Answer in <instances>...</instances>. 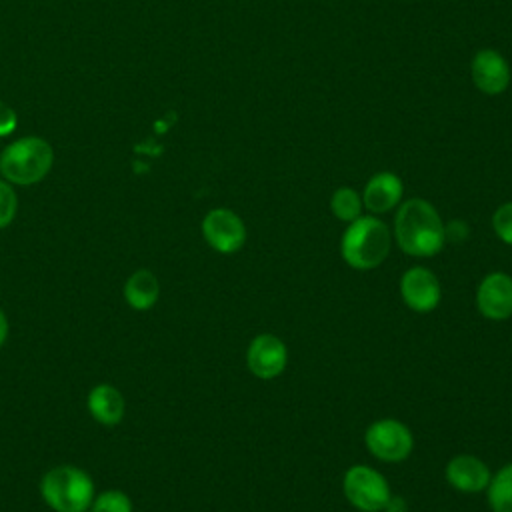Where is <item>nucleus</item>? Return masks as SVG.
Here are the masks:
<instances>
[{
    "instance_id": "obj_14",
    "label": "nucleus",
    "mask_w": 512,
    "mask_h": 512,
    "mask_svg": "<svg viewBox=\"0 0 512 512\" xmlns=\"http://www.w3.org/2000/svg\"><path fill=\"white\" fill-rule=\"evenodd\" d=\"M90 416L102 426H116L122 422L126 402L122 392L112 384H98L88 392L86 400Z\"/></svg>"
},
{
    "instance_id": "obj_2",
    "label": "nucleus",
    "mask_w": 512,
    "mask_h": 512,
    "mask_svg": "<svg viewBox=\"0 0 512 512\" xmlns=\"http://www.w3.org/2000/svg\"><path fill=\"white\" fill-rule=\"evenodd\" d=\"M390 242V230L380 218L360 216L342 234L340 254L354 270H374L386 260Z\"/></svg>"
},
{
    "instance_id": "obj_11",
    "label": "nucleus",
    "mask_w": 512,
    "mask_h": 512,
    "mask_svg": "<svg viewBox=\"0 0 512 512\" xmlns=\"http://www.w3.org/2000/svg\"><path fill=\"white\" fill-rule=\"evenodd\" d=\"M474 86L488 96L502 94L510 84V68L506 58L492 48L478 50L470 62Z\"/></svg>"
},
{
    "instance_id": "obj_4",
    "label": "nucleus",
    "mask_w": 512,
    "mask_h": 512,
    "mask_svg": "<svg viewBox=\"0 0 512 512\" xmlns=\"http://www.w3.org/2000/svg\"><path fill=\"white\" fill-rule=\"evenodd\" d=\"M54 150L40 136H24L10 142L0 154V174L10 184L30 186L44 180L52 168Z\"/></svg>"
},
{
    "instance_id": "obj_20",
    "label": "nucleus",
    "mask_w": 512,
    "mask_h": 512,
    "mask_svg": "<svg viewBox=\"0 0 512 512\" xmlns=\"http://www.w3.org/2000/svg\"><path fill=\"white\" fill-rule=\"evenodd\" d=\"M492 228L504 244L512 246V202H506L496 208L492 216Z\"/></svg>"
},
{
    "instance_id": "obj_8",
    "label": "nucleus",
    "mask_w": 512,
    "mask_h": 512,
    "mask_svg": "<svg viewBox=\"0 0 512 512\" xmlns=\"http://www.w3.org/2000/svg\"><path fill=\"white\" fill-rule=\"evenodd\" d=\"M400 296L410 310L426 314L440 304L442 290L432 270L424 266H414L408 268L400 278Z\"/></svg>"
},
{
    "instance_id": "obj_9",
    "label": "nucleus",
    "mask_w": 512,
    "mask_h": 512,
    "mask_svg": "<svg viewBox=\"0 0 512 512\" xmlns=\"http://www.w3.org/2000/svg\"><path fill=\"white\" fill-rule=\"evenodd\" d=\"M288 362V350L284 342L274 334H258L246 350L248 370L260 380H272L280 376Z\"/></svg>"
},
{
    "instance_id": "obj_12",
    "label": "nucleus",
    "mask_w": 512,
    "mask_h": 512,
    "mask_svg": "<svg viewBox=\"0 0 512 512\" xmlns=\"http://www.w3.org/2000/svg\"><path fill=\"white\" fill-rule=\"evenodd\" d=\"M492 472L484 460L472 454H458L446 464L448 484L464 494L484 492L490 484Z\"/></svg>"
},
{
    "instance_id": "obj_19",
    "label": "nucleus",
    "mask_w": 512,
    "mask_h": 512,
    "mask_svg": "<svg viewBox=\"0 0 512 512\" xmlns=\"http://www.w3.org/2000/svg\"><path fill=\"white\" fill-rule=\"evenodd\" d=\"M18 212V196L8 180H0V228L12 224Z\"/></svg>"
},
{
    "instance_id": "obj_13",
    "label": "nucleus",
    "mask_w": 512,
    "mask_h": 512,
    "mask_svg": "<svg viewBox=\"0 0 512 512\" xmlns=\"http://www.w3.org/2000/svg\"><path fill=\"white\" fill-rule=\"evenodd\" d=\"M402 194V180L394 172H378L366 182L362 192V204L372 214H384L400 204Z\"/></svg>"
},
{
    "instance_id": "obj_7",
    "label": "nucleus",
    "mask_w": 512,
    "mask_h": 512,
    "mask_svg": "<svg viewBox=\"0 0 512 512\" xmlns=\"http://www.w3.org/2000/svg\"><path fill=\"white\" fill-rule=\"evenodd\" d=\"M202 236L220 254H234L246 242L242 218L228 208H214L202 220Z\"/></svg>"
},
{
    "instance_id": "obj_24",
    "label": "nucleus",
    "mask_w": 512,
    "mask_h": 512,
    "mask_svg": "<svg viewBox=\"0 0 512 512\" xmlns=\"http://www.w3.org/2000/svg\"><path fill=\"white\" fill-rule=\"evenodd\" d=\"M6 338H8V318H6V314L0 308V348L4 346Z\"/></svg>"
},
{
    "instance_id": "obj_16",
    "label": "nucleus",
    "mask_w": 512,
    "mask_h": 512,
    "mask_svg": "<svg viewBox=\"0 0 512 512\" xmlns=\"http://www.w3.org/2000/svg\"><path fill=\"white\" fill-rule=\"evenodd\" d=\"M486 494L492 512H512V462L492 474Z\"/></svg>"
},
{
    "instance_id": "obj_5",
    "label": "nucleus",
    "mask_w": 512,
    "mask_h": 512,
    "mask_svg": "<svg viewBox=\"0 0 512 512\" xmlns=\"http://www.w3.org/2000/svg\"><path fill=\"white\" fill-rule=\"evenodd\" d=\"M342 490L346 500L360 512H382L392 494L386 478L366 464H356L346 470Z\"/></svg>"
},
{
    "instance_id": "obj_6",
    "label": "nucleus",
    "mask_w": 512,
    "mask_h": 512,
    "mask_svg": "<svg viewBox=\"0 0 512 512\" xmlns=\"http://www.w3.org/2000/svg\"><path fill=\"white\" fill-rule=\"evenodd\" d=\"M364 442L372 456L390 464L406 460L414 448L412 432L406 424L394 418H382L372 422L366 428Z\"/></svg>"
},
{
    "instance_id": "obj_15",
    "label": "nucleus",
    "mask_w": 512,
    "mask_h": 512,
    "mask_svg": "<svg viewBox=\"0 0 512 512\" xmlns=\"http://www.w3.org/2000/svg\"><path fill=\"white\" fill-rule=\"evenodd\" d=\"M160 298V282L150 270H136L124 284V300L134 310H150Z\"/></svg>"
},
{
    "instance_id": "obj_3",
    "label": "nucleus",
    "mask_w": 512,
    "mask_h": 512,
    "mask_svg": "<svg viewBox=\"0 0 512 512\" xmlns=\"http://www.w3.org/2000/svg\"><path fill=\"white\" fill-rule=\"evenodd\" d=\"M42 500L54 512H86L96 496L90 474L72 464L50 468L40 480Z\"/></svg>"
},
{
    "instance_id": "obj_22",
    "label": "nucleus",
    "mask_w": 512,
    "mask_h": 512,
    "mask_svg": "<svg viewBox=\"0 0 512 512\" xmlns=\"http://www.w3.org/2000/svg\"><path fill=\"white\" fill-rule=\"evenodd\" d=\"M444 236H446V240H452V242H462V240L468 236V226H466L462 220L450 222L448 226L444 224Z\"/></svg>"
},
{
    "instance_id": "obj_21",
    "label": "nucleus",
    "mask_w": 512,
    "mask_h": 512,
    "mask_svg": "<svg viewBox=\"0 0 512 512\" xmlns=\"http://www.w3.org/2000/svg\"><path fill=\"white\" fill-rule=\"evenodd\" d=\"M16 124H18L16 112H14L6 102L0 100V136L12 134L14 128H16Z\"/></svg>"
},
{
    "instance_id": "obj_18",
    "label": "nucleus",
    "mask_w": 512,
    "mask_h": 512,
    "mask_svg": "<svg viewBox=\"0 0 512 512\" xmlns=\"http://www.w3.org/2000/svg\"><path fill=\"white\" fill-rule=\"evenodd\" d=\"M90 512H132V500L122 490H104L94 496Z\"/></svg>"
},
{
    "instance_id": "obj_23",
    "label": "nucleus",
    "mask_w": 512,
    "mask_h": 512,
    "mask_svg": "<svg viewBox=\"0 0 512 512\" xmlns=\"http://www.w3.org/2000/svg\"><path fill=\"white\" fill-rule=\"evenodd\" d=\"M408 506H406V500L402 496H396V494H390L386 506L382 512H406Z\"/></svg>"
},
{
    "instance_id": "obj_10",
    "label": "nucleus",
    "mask_w": 512,
    "mask_h": 512,
    "mask_svg": "<svg viewBox=\"0 0 512 512\" xmlns=\"http://www.w3.org/2000/svg\"><path fill=\"white\" fill-rule=\"evenodd\" d=\"M476 306L488 320H506L512 316V276L492 272L482 278L476 290Z\"/></svg>"
},
{
    "instance_id": "obj_1",
    "label": "nucleus",
    "mask_w": 512,
    "mask_h": 512,
    "mask_svg": "<svg viewBox=\"0 0 512 512\" xmlns=\"http://www.w3.org/2000/svg\"><path fill=\"white\" fill-rule=\"evenodd\" d=\"M394 238L404 254L430 258L444 248V222L428 200L410 198L396 212Z\"/></svg>"
},
{
    "instance_id": "obj_17",
    "label": "nucleus",
    "mask_w": 512,
    "mask_h": 512,
    "mask_svg": "<svg viewBox=\"0 0 512 512\" xmlns=\"http://www.w3.org/2000/svg\"><path fill=\"white\" fill-rule=\"evenodd\" d=\"M362 196L350 188V186H340L334 190L332 198H330V210L332 214L342 220V222H354L356 218L362 216Z\"/></svg>"
}]
</instances>
